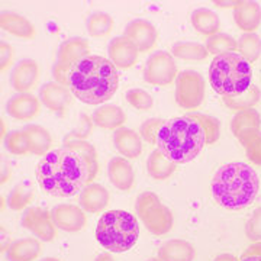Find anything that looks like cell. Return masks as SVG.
<instances>
[{"label":"cell","instance_id":"1f68e13d","mask_svg":"<svg viewBox=\"0 0 261 261\" xmlns=\"http://www.w3.org/2000/svg\"><path fill=\"white\" fill-rule=\"evenodd\" d=\"M113 29V18L105 12H96L87 19V32L93 38L108 37Z\"/></svg>","mask_w":261,"mask_h":261},{"label":"cell","instance_id":"3957f363","mask_svg":"<svg viewBox=\"0 0 261 261\" xmlns=\"http://www.w3.org/2000/svg\"><path fill=\"white\" fill-rule=\"evenodd\" d=\"M211 189L218 205L228 211H241L255 200L260 178L257 171L245 163H228L218 168Z\"/></svg>","mask_w":261,"mask_h":261},{"label":"cell","instance_id":"5b68a950","mask_svg":"<svg viewBox=\"0 0 261 261\" xmlns=\"http://www.w3.org/2000/svg\"><path fill=\"white\" fill-rule=\"evenodd\" d=\"M209 80L215 92L225 96H237L251 87V64L240 53H226L214 57L209 67Z\"/></svg>","mask_w":261,"mask_h":261},{"label":"cell","instance_id":"d4e9b609","mask_svg":"<svg viewBox=\"0 0 261 261\" xmlns=\"http://www.w3.org/2000/svg\"><path fill=\"white\" fill-rule=\"evenodd\" d=\"M161 261H195V247L185 240H170L164 243L159 250Z\"/></svg>","mask_w":261,"mask_h":261},{"label":"cell","instance_id":"60d3db41","mask_svg":"<svg viewBox=\"0 0 261 261\" xmlns=\"http://www.w3.org/2000/svg\"><path fill=\"white\" fill-rule=\"evenodd\" d=\"M245 233L251 241L261 243V207H257L248 219L245 225Z\"/></svg>","mask_w":261,"mask_h":261},{"label":"cell","instance_id":"7c38bea8","mask_svg":"<svg viewBox=\"0 0 261 261\" xmlns=\"http://www.w3.org/2000/svg\"><path fill=\"white\" fill-rule=\"evenodd\" d=\"M123 37L128 38L130 42L138 48L140 53H147L155 47L159 32H157L155 27L148 20L135 19L126 25Z\"/></svg>","mask_w":261,"mask_h":261},{"label":"cell","instance_id":"d6986e66","mask_svg":"<svg viewBox=\"0 0 261 261\" xmlns=\"http://www.w3.org/2000/svg\"><path fill=\"white\" fill-rule=\"evenodd\" d=\"M108 176L113 186L118 190L128 192L134 187L135 183V173L125 157H113L108 166Z\"/></svg>","mask_w":261,"mask_h":261},{"label":"cell","instance_id":"8992f818","mask_svg":"<svg viewBox=\"0 0 261 261\" xmlns=\"http://www.w3.org/2000/svg\"><path fill=\"white\" fill-rule=\"evenodd\" d=\"M140 237V225L126 211H109L102 215L96 226V240L103 248L112 252L130 250Z\"/></svg>","mask_w":261,"mask_h":261},{"label":"cell","instance_id":"cb8c5ba5","mask_svg":"<svg viewBox=\"0 0 261 261\" xmlns=\"http://www.w3.org/2000/svg\"><path fill=\"white\" fill-rule=\"evenodd\" d=\"M92 122L96 126L103 129H119L126 122V113L119 106L115 105H102L92 115Z\"/></svg>","mask_w":261,"mask_h":261},{"label":"cell","instance_id":"7bdbcfd3","mask_svg":"<svg viewBox=\"0 0 261 261\" xmlns=\"http://www.w3.org/2000/svg\"><path fill=\"white\" fill-rule=\"evenodd\" d=\"M13 58H15V49L8 42H2L0 44V68L2 71H6L10 65L13 64Z\"/></svg>","mask_w":261,"mask_h":261},{"label":"cell","instance_id":"ac0fdd59","mask_svg":"<svg viewBox=\"0 0 261 261\" xmlns=\"http://www.w3.org/2000/svg\"><path fill=\"white\" fill-rule=\"evenodd\" d=\"M6 111L13 119L18 121H32L41 111V100L31 93H18L9 99Z\"/></svg>","mask_w":261,"mask_h":261},{"label":"cell","instance_id":"bcb514c9","mask_svg":"<svg viewBox=\"0 0 261 261\" xmlns=\"http://www.w3.org/2000/svg\"><path fill=\"white\" fill-rule=\"evenodd\" d=\"M216 6H221V8H237L240 5V2H215Z\"/></svg>","mask_w":261,"mask_h":261},{"label":"cell","instance_id":"f546056e","mask_svg":"<svg viewBox=\"0 0 261 261\" xmlns=\"http://www.w3.org/2000/svg\"><path fill=\"white\" fill-rule=\"evenodd\" d=\"M261 92L257 86L252 84L248 90H245L244 93L237 94V96H225L222 97L224 105L226 108H229L231 111H247V109H254V106L260 102Z\"/></svg>","mask_w":261,"mask_h":261},{"label":"cell","instance_id":"9c48e42d","mask_svg":"<svg viewBox=\"0 0 261 261\" xmlns=\"http://www.w3.org/2000/svg\"><path fill=\"white\" fill-rule=\"evenodd\" d=\"M205 99V79L193 70L178 73L176 79V102L186 111L197 109Z\"/></svg>","mask_w":261,"mask_h":261},{"label":"cell","instance_id":"52a82bcc","mask_svg":"<svg viewBox=\"0 0 261 261\" xmlns=\"http://www.w3.org/2000/svg\"><path fill=\"white\" fill-rule=\"evenodd\" d=\"M137 214L145 228L154 235H166L171 231L174 218L154 192H144L137 199Z\"/></svg>","mask_w":261,"mask_h":261},{"label":"cell","instance_id":"6da1fadb","mask_svg":"<svg viewBox=\"0 0 261 261\" xmlns=\"http://www.w3.org/2000/svg\"><path fill=\"white\" fill-rule=\"evenodd\" d=\"M99 168L74 149H51L37 164V180L44 193L71 197L92 183Z\"/></svg>","mask_w":261,"mask_h":261},{"label":"cell","instance_id":"8d00e7d4","mask_svg":"<svg viewBox=\"0 0 261 261\" xmlns=\"http://www.w3.org/2000/svg\"><path fill=\"white\" fill-rule=\"evenodd\" d=\"M34 200V190L28 185H18L12 190L8 199V205L12 211L20 212Z\"/></svg>","mask_w":261,"mask_h":261},{"label":"cell","instance_id":"44dd1931","mask_svg":"<svg viewBox=\"0 0 261 261\" xmlns=\"http://www.w3.org/2000/svg\"><path fill=\"white\" fill-rule=\"evenodd\" d=\"M113 144L125 159H137L142 152V138L135 130L121 126L113 134Z\"/></svg>","mask_w":261,"mask_h":261},{"label":"cell","instance_id":"2e32d148","mask_svg":"<svg viewBox=\"0 0 261 261\" xmlns=\"http://www.w3.org/2000/svg\"><path fill=\"white\" fill-rule=\"evenodd\" d=\"M108 54H109V60L116 68L128 70L137 64L140 51L128 38L116 37L111 41L108 47Z\"/></svg>","mask_w":261,"mask_h":261},{"label":"cell","instance_id":"d590c367","mask_svg":"<svg viewBox=\"0 0 261 261\" xmlns=\"http://www.w3.org/2000/svg\"><path fill=\"white\" fill-rule=\"evenodd\" d=\"M5 145L13 155H27L31 152V145L27 132L22 130H13L5 137Z\"/></svg>","mask_w":261,"mask_h":261},{"label":"cell","instance_id":"ab89813d","mask_svg":"<svg viewBox=\"0 0 261 261\" xmlns=\"http://www.w3.org/2000/svg\"><path fill=\"white\" fill-rule=\"evenodd\" d=\"M163 122L164 121L157 119V118L144 122L140 128L141 138L147 141L151 145H157V135H159V130L161 128V125H163Z\"/></svg>","mask_w":261,"mask_h":261},{"label":"cell","instance_id":"e0dca14e","mask_svg":"<svg viewBox=\"0 0 261 261\" xmlns=\"http://www.w3.org/2000/svg\"><path fill=\"white\" fill-rule=\"evenodd\" d=\"M39 80V67L35 60H22L15 65L12 75H10V84L18 93H28L37 86Z\"/></svg>","mask_w":261,"mask_h":261},{"label":"cell","instance_id":"9a60e30c","mask_svg":"<svg viewBox=\"0 0 261 261\" xmlns=\"http://www.w3.org/2000/svg\"><path fill=\"white\" fill-rule=\"evenodd\" d=\"M73 93L71 90L63 84L51 82L44 84L39 90V100L41 103L56 113H63L68 109V106L73 103Z\"/></svg>","mask_w":261,"mask_h":261},{"label":"cell","instance_id":"681fc988","mask_svg":"<svg viewBox=\"0 0 261 261\" xmlns=\"http://www.w3.org/2000/svg\"><path fill=\"white\" fill-rule=\"evenodd\" d=\"M41 261H61V260H58V258H56V257H47V258H44V260H41Z\"/></svg>","mask_w":261,"mask_h":261},{"label":"cell","instance_id":"8fae6325","mask_svg":"<svg viewBox=\"0 0 261 261\" xmlns=\"http://www.w3.org/2000/svg\"><path fill=\"white\" fill-rule=\"evenodd\" d=\"M22 226L28 229L44 243H51L56 238V225L51 212L42 207H29L22 218Z\"/></svg>","mask_w":261,"mask_h":261},{"label":"cell","instance_id":"4dcf8cb0","mask_svg":"<svg viewBox=\"0 0 261 261\" xmlns=\"http://www.w3.org/2000/svg\"><path fill=\"white\" fill-rule=\"evenodd\" d=\"M173 56L187 61H203L209 56L205 45L197 42H177L171 48Z\"/></svg>","mask_w":261,"mask_h":261},{"label":"cell","instance_id":"277c9868","mask_svg":"<svg viewBox=\"0 0 261 261\" xmlns=\"http://www.w3.org/2000/svg\"><path fill=\"white\" fill-rule=\"evenodd\" d=\"M205 145V130L189 115L164 121L157 135V147L174 164L195 160Z\"/></svg>","mask_w":261,"mask_h":261},{"label":"cell","instance_id":"603a6c76","mask_svg":"<svg viewBox=\"0 0 261 261\" xmlns=\"http://www.w3.org/2000/svg\"><path fill=\"white\" fill-rule=\"evenodd\" d=\"M0 25L6 32L23 39H32L37 35L35 25L29 19L15 12H3L0 16Z\"/></svg>","mask_w":261,"mask_h":261},{"label":"cell","instance_id":"30bf717a","mask_svg":"<svg viewBox=\"0 0 261 261\" xmlns=\"http://www.w3.org/2000/svg\"><path fill=\"white\" fill-rule=\"evenodd\" d=\"M177 65L171 54L157 51L149 56L144 65V80L152 86H168L177 79Z\"/></svg>","mask_w":261,"mask_h":261},{"label":"cell","instance_id":"4fadbf2b","mask_svg":"<svg viewBox=\"0 0 261 261\" xmlns=\"http://www.w3.org/2000/svg\"><path fill=\"white\" fill-rule=\"evenodd\" d=\"M51 218L57 228L65 232H79L87 224L83 207L75 205L54 206L51 209Z\"/></svg>","mask_w":261,"mask_h":261},{"label":"cell","instance_id":"c3c4849f","mask_svg":"<svg viewBox=\"0 0 261 261\" xmlns=\"http://www.w3.org/2000/svg\"><path fill=\"white\" fill-rule=\"evenodd\" d=\"M240 261H261V257H258V255H248V257H241Z\"/></svg>","mask_w":261,"mask_h":261},{"label":"cell","instance_id":"ba28073f","mask_svg":"<svg viewBox=\"0 0 261 261\" xmlns=\"http://www.w3.org/2000/svg\"><path fill=\"white\" fill-rule=\"evenodd\" d=\"M89 56H90V45L86 39L71 38L64 41L58 49L57 63L53 68V74L57 83L67 86V79L71 68Z\"/></svg>","mask_w":261,"mask_h":261},{"label":"cell","instance_id":"484cf974","mask_svg":"<svg viewBox=\"0 0 261 261\" xmlns=\"http://www.w3.org/2000/svg\"><path fill=\"white\" fill-rule=\"evenodd\" d=\"M23 130L28 135L31 152L35 155H39V157L47 155L51 151V145H53V138H51L49 130L41 125H35V123L27 125Z\"/></svg>","mask_w":261,"mask_h":261},{"label":"cell","instance_id":"b9f144b4","mask_svg":"<svg viewBox=\"0 0 261 261\" xmlns=\"http://www.w3.org/2000/svg\"><path fill=\"white\" fill-rule=\"evenodd\" d=\"M245 154L252 164L261 166V134L245 145Z\"/></svg>","mask_w":261,"mask_h":261},{"label":"cell","instance_id":"f907efd6","mask_svg":"<svg viewBox=\"0 0 261 261\" xmlns=\"http://www.w3.org/2000/svg\"><path fill=\"white\" fill-rule=\"evenodd\" d=\"M147 261H161V260H160L159 257H157V258H148V260H147Z\"/></svg>","mask_w":261,"mask_h":261},{"label":"cell","instance_id":"e575fe53","mask_svg":"<svg viewBox=\"0 0 261 261\" xmlns=\"http://www.w3.org/2000/svg\"><path fill=\"white\" fill-rule=\"evenodd\" d=\"M189 116H192L193 119L199 122L202 125V128L205 130L206 135V145H212L216 141L219 140V135H221V123L219 121L211 116V115H205V113L199 112H190L187 113Z\"/></svg>","mask_w":261,"mask_h":261},{"label":"cell","instance_id":"7402d4cb","mask_svg":"<svg viewBox=\"0 0 261 261\" xmlns=\"http://www.w3.org/2000/svg\"><path fill=\"white\" fill-rule=\"evenodd\" d=\"M233 19L240 29L245 34L255 32L261 23V8L257 2H240L233 9Z\"/></svg>","mask_w":261,"mask_h":261},{"label":"cell","instance_id":"f35d334b","mask_svg":"<svg viewBox=\"0 0 261 261\" xmlns=\"http://www.w3.org/2000/svg\"><path fill=\"white\" fill-rule=\"evenodd\" d=\"M64 147L80 152L82 155H84L86 159L90 161L92 166L99 168V164H97V152H96V149H94V147L90 142H87V141L84 140H64Z\"/></svg>","mask_w":261,"mask_h":261},{"label":"cell","instance_id":"7dc6e473","mask_svg":"<svg viewBox=\"0 0 261 261\" xmlns=\"http://www.w3.org/2000/svg\"><path fill=\"white\" fill-rule=\"evenodd\" d=\"M96 261H116V260H113L109 254H100V255L96 258Z\"/></svg>","mask_w":261,"mask_h":261},{"label":"cell","instance_id":"f6af8a7d","mask_svg":"<svg viewBox=\"0 0 261 261\" xmlns=\"http://www.w3.org/2000/svg\"><path fill=\"white\" fill-rule=\"evenodd\" d=\"M214 261H240L235 255L232 254H221V255H218Z\"/></svg>","mask_w":261,"mask_h":261},{"label":"cell","instance_id":"4316f807","mask_svg":"<svg viewBox=\"0 0 261 261\" xmlns=\"http://www.w3.org/2000/svg\"><path fill=\"white\" fill-rule=\"evenodd\" d=\"M190 22L193 25V28L205 35V37H214L216 34H219V27H221V20L219 16L215 13L214 10L206 9V8H200V9H196L192 13V18Z\"/></svg>","mask_w":261,"mask_h":261},{"label":"cell","instance_id":"836d02e7","mask_svg":"<svg viewBox=\"0 0 261 261\" xmlns=\"http://www.w3.org/2000/svg\"><path fill=\"white\" fill-rule=\"evenodd\" d=\"M238 51L240 54L248 61H255L258 60L261 54V39L255 32L244 34L238 41Z\"/></svg>","mask_w":261,"mask_h":261},{"label":"cell","instance_id":"7a4b0ae2","mask_svg":"<svg viewBox=\"0 0 261 261\" xmlns=\"http://www.w3.org/2000/svg\"><path fill=\"white\" fill-rule=\"evenodd\" d=\"M67 87L80 102L93 106L102 105L118 92V68L111 60L90 54L71 68Z\"/></svg>","mask_w":261,"mask_h":261},{"label":"cell","instance_id":"83f0119b","mask_svg":"<svg viewBox=\"0 0 261 261\" xmlns=\"http://www.w3.org/2000/svg\"><path fill=\"white\" fill-rule=\"evenodd\" d=\"M176 168H177V164L171 163L159 148L154 149L147 160L148 176L154 180H160V181L167 180L168 177H171L174 174Z\"/></svg>","mask_w":261,"mask_h":261},{"label":"cell","instance_id":"f1b7e54d","mask_svg":"<svg viewBox=\"0 0 261 261\" xmlns=\"http://www.w3.org/2000/svg\"><path fill=\"white\" fill-rule=\"evenodd\" d=\"M41 254V243L37 238L18 240L8 248L9 261H34Z\"/></svg>","mask_w":261,"mask_h":261},{"label":"cell","instance_id":"ffe728a7","mask_svg":"<svg viewBox=\"0 0 261 261\" xmlns=\"http://www.w3.org/2000/svg\"><path fill=\"white\" fill-rule=\"evenodd\" d=\"M111 195L108 189L99 183H90L80 192V206L89 214H99L109 205Z\"/></svg>","mask_w":261,"mask_h":261},{"label":"cell","instance_id":"74e56055","mask_svg":"<svg viewBox=\"0 0 261 261\" xmlns=\"http://www.w3.org/2000/svg\"><path fill=\"white\" fill-rule=\"evenodd\" d=\"M126 100L132 108H135L137 111H148L152 108L154 100L151 97V94L142 89H130L125 94Z\"/></svg>","mask_w":261,"mask_h":261},{"label":"cell","instance_id":"5bb4252c","mask_svg":"<svg viewBox=\"0 0 261 261\" xmlns=\"http://www.w3.org/2000/svg\"><path fill=\"white\" fill-rule=\"evenodd\" d=\"M260 126L261 118L255 109L237 112L231 122L232 134L244 147L260 134Z\"/></svg>","mask_w":261,"mask_h":261},{"label":"cell","instance_id":"ee69618b","mask_svg":"<svg viewBox=\"0 0 261 261\" xmlns=\"http://www.w3.org/2000/svg\"><path fill=\"white\" fill-rule=\"evenodd\" d=\"M248 255H258V257H261V243H255L252 244V245H250V247L245 250L243 257H248Z\"/></svg>","mask_w":261,"mask_h":261},{"label":"cell","instance_id":"d6a6232c","mask_svg":"<svg viewBox=\"0 0 261 261\" xmlns=\"http://www.w3.org/2000/svg\"><path fill=\"white\" fill-rule=\"evenodd\" d=\"M205 47L209 54L216 57L226 53H237L238 41H235V38L228 34H216L214 37L207 38Z\"/></svg>","mask_w":261,"mask_h":261}]
</instances>
